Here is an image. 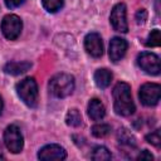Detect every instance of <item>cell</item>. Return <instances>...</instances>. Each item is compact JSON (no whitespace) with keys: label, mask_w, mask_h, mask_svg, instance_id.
I'll use <instances>...</instances> for the list:
<instances>
[{"label":"cell","mask_w":161,"mask_h":161,"mask_svg":"<svg viewBox=\"0 0 161 161\" xmlns=\"http://www.w3.org/2000/svg\"><path fill=\"white\" fill-rule=\"evenodd\" d=\"M137 160H153V156L151 155V152L150 151H147V150H143V151H141L140 152V155L137 156Z\"/></svg>","instance_id":"obj_24"},{"label":"cell","mask_w":161,"mask_h":161,"mask_svg":"<svg viewBox=\"0 0 161 161\" xmlns=\"http://www.w3.org/2000/svg\"><path fill=\"white\" fill-rule=\"evenodd\" d=\"M112 155L108 151L107 147L104 146H97L93 148V152L91 155V158L94 161H104V160H111Z\"/></svg>","instance_id":"obj_17"},{"label":"cell","mask_w":161,"mask_h":161,"mask_svg":"<svg viewBox=\"0 0 161 161\" xmlns=\"http://www.w3.org/2000/svg\"><path fill=\"white\" fill-rule=\"evenodd\" d=\"M4 142L6 148L11 153L21 152L24 147V137L21 135L20 128L16 125H10L4 131Z\"/></svg>","instance_id":"obj_4"},{"label":"cell","mask_w":161,"mask_h":161,"mask_svg":"<svg viewBox=\"0 0 161 161\" xmlns=\"http://www.w3.org/2000/svg\"><path fill=\"white\" fill-rule=\"evenodd\" d=\"M138 97L142 102V104L151 107L156 106L161 97V87L157 83H145L141 86Z\"/></svg>","instance_id":"obj_6"},{"label":"cell","mask_w":161,"mask_h":161,"mask_svg":"<svg viewBox=\"0 0 161 161\" xmlns=\"http://www.w3.org/2000/svg\"><path fill=\"white\" fill-rule=\"evenodd\" d=\"M112 94H113V108L117 114L127 117L135 112L136 107L132 99L130 84L125 82H118L114 86Z\"/></svg>","instance_id":"obj_1"},{"label":"cell","mask_w":161,"mask_h":161,"mask_svg":"<svg viewBox=\"0 0 161 161\" xmlns=\"http://www.w3.org/2000/svg\"><path fill=\"white\" fill-rule=\"evenodd\" d=\"M117 140L121 145L127 147H136V138L127 128H119L117 132Z\"/></svg>","instance_id":"obj_15"},{"label":"cell","mask_w":161,"mask_h":161,"mask_svg":"<svg viewBox=\"0 0 161 161\" xmlns=\"http://www.w3.org/2000/svg\"><path fill=\"white\" fill-rule=\"evenodd\" d=\"M109 133H111V126L107 123H97L92 127V135L97 138L106 137Z\"/></svg>","instance_id":"obj_18"},{"label":"cell","mask_w":161,"mask_h":161,"mask_svg":"<svg viewBox=\"0 0 161 161\" xmlns=\"http://www.w3.org/2000/svg\"><path fill=\"white\" fill-rule=\"evenodd\" d=\"M16 92L20 99L29 107L34 108L38 106L39 101V92H38V84L34 78L28 77L20 80L16 84Z\"/></svg>","instance_id":"obj_3"},{"label":"cell","mask_w":161,"mask_h":161,"mask_svg":"<svg viewBox=\"0 0 161 161\" xmlns=\"http://www.w3.org/2000/svg\"><path fill=\"white\" fill-rule=\"evenodd\" d=\"M65 122H67L68 126H72V127H79V126L82 125V116H80L79 111L75 109V108H70V109L67 112Z\"/></svg>","instance_id":"obj_16"},{"label":"cell","mask_w":161,"mask_h":161,"mask_svg":"<svg viewBox=\"0 0 161 161\" xmlns=\"http://www.w3.org/2000/svg\"><path fill=\"white\" fill-rule=\"evenodd\" d=\"M1 112H3V99L0 97V114H1Z\"/></svg>","instance_id":"obj_25"},{"label":"cell","mask_w":161,"mask_h":161,"mask_svg":"<svg viewBox=\"0 0 161 161\" xmlns=\"http://www.w3.org/2000/svg\"><path fill=\"white\" fill-rule=\"evenodd\" d=\"M111 80H112V73L106 69V68H101V69H97L96 73H94V82L96 84L104 89L107 88L109 84H111Z\"/></svg>","instance_id":"obj_14"},{"label":"cell","mask_w":161,"mask_h":161,"mask_svg":"<svg viewBox=\"0 0 161 161\" xmlns=\"http://www.w3.org/2000/svg\"><path fill=\"white\" fill-rule=\"evenodd\" d=\"M146 141L156 147H160L161 145V136H160V130H155L151 133L146 135Z\"/></svg>","instance_id":"obj_21"},{"label":"cell","mask_w":161,"mask_h":161,"mask_svg":"<svg viewBox=\"0 0 161 161\" xmlns=\"http://www.w3.org/2000/svg\"><path fill=\"white\" fill-rule=\"evenodd\" d=\"M21 29H23V23L18 15L9 14V15L4 16V19L1 21V31L6 39L15 40L20 35Z\"/></svg>","instance_id":"obj_5"},{"label":"cell","mask_w":161,"mask_h":161,"mask_svg":"<svg viewBox=\"0 0 161 161\" xmlns=\"http://www.w3.org/2000/svg\"><path fill=\"white\" fill-rule=\"evenodd\" d=\"M160 43H161V34H160V30H158V29H153V30L150 33V35H148V38H147V40H146V45H147V47H158Z\"/></svg>","instance_id":"obj_20"},{"label":"cell","mask_w":161,"mask_h":161,"mask_svg":"<svg viewBox=\"0 0 161 161\" xmlns=\"http://www.w3.org/2000/svg\"><path fill=\"white\" fill-rule=\"evenodd\" d=\"M4 1H5V5H6L9 9L18 8V6H20L21 4L25 3V0H4Z\"/></svg>","instance_id":"obj_23"},{"label":"cell","mask_w":161,"mask_h":161,"mask_svg":"<svg viewBox=\"0 0 161 161\" xmlns=\"http://www.w3.org/2000/svg\"><path fill=\"white\" fill-rule=\"evenodd\" d=\"M147 20V11L145 9H140L136 13V21L137 24H143Z\"/></svg>","instance_id":"obj_22"},{"label":"cell","mask_w":161,"mask_h":161,"mask_svg":"<svg viewBox=\"0 0 161 161\" xmlns=\"http://www.w3.org/2000/svg\"><path fill=\"white\" fill-rule=\"evenodd\" d=\"M30 67H31L30 62H8L4 65L3 70L11 75H19V74L28 72Z\"/></svg>","instance_id":"obj_13"},{"label":"cell","mask_w":161,"mask_h":161,"mask_svg":"<svg viewBox=\"0 0 161 161\" xmlns=\"http://www.w3.org/2000/svg\"><path fill=\"white\" fill-rule=\"evenodd\" d=\"M49 92L57 98H64L73 93L74 91V78L67 73H59L50 78Z\"/></svg>","instance_id":"obj_2"},{"label":"cell","mask_w":161,"mask_h":161,"mask_svg":"<svg viewBox=\"0 0 161 161\" xmlns=\"http://www.w3.org/2000/svg\"><path fill=\"white\" fill-rule=\"evenodd\" d=\"M43 6L49 13H57L63 6V0H42Z\"/></svg>","instance_id":"obj_19"},{"label":"cell","mask_w":161,"mask_h":161,"mask_svg":"<svg viewBox=\"0 0 161 161\" xmlns=\"http://www.w3.org/2000/svg\"><path fill=\"white\" fill-rule=\"evenodd\" d=\"M137 64L138 67L151 75H157L161 70L160 67V58L150 52H143L137 57Z\"/></svg>","instance_id":"obj_7"},{"label":"cell","mask_w":161,"mask_h":161,"mask_svg":"<svg viewBox=\"0 0 161 161\" xmlns=\"http://www.w3.org/2000/svg\"><path fill=\"white\" fill-rule=\"evenodd\" d=\"M87 111H88V116L93 121H99L106 114V108H104L103 103L99 99H97V98H93V99L89 101Z\"/></svg>","instance_id":"obj_12"},{"label":"cell","mask_w":161,"mask_h":161,"mask_svg":"<svg viewBox=\"0 0 161 161\" xmlns=\"http://www.w3.org/2000/svg\"><path fill=\"white\" fill-rule=\"evenodd\" d=\"M67 157L65 150L59 145H47L42 147L38 152V158L49 161V160H64Z\"/></svg>","instance_id":"obj_10"},{"label":"cell","mask_w":161,"mask_h":161,"mask_svg":"<svg viewBox=\"0 0 161 161\" xmlns=\"http://www.w3.org/2000/svg\"><path fill=\"white\" fill-rule=\"evenodd\" d=\"M127 48H128V44L125 39L119 38V36H114L111 39L109 42V59L113 62V63H117L118 60H121L126 52H127Z\"/></svg>","instance_id":"obj_11"},{"label":"cell","mask_w":161,"mask_h":161,"mask_svg":"<svg viewBox=\"0 0 161 161\" xmlns=\"http://www.w3.org/2000/svg\"><path fill=\"white\" fill-rule=\"evenodd\" d=\"M84 49L86 52L93 57L99 58L103 54V42L98 33H89L84 38Z\"/></svg>","instance_id":"obj_9"},{"label":"cell","mask_w":161,"mask_h":161,"mask_svg":"<svg viewBox=\"0 0 161 161\" xmlns=\"http://www.w3.org/2000/svg\"><path fill=\"white\" fill-rule=\"evenodd\" d=\"M126 5L123 3H118L113 6L111 15H109V21L111 25L116 31L119 33H127L128 30V24L126 20Z\"/></svg>","instance_id":"obj_8"}]
</instances>
